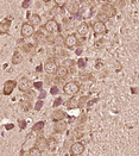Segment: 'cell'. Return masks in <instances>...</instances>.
I'll return each mask as SVG.
<instances>
[{
  "instance_id": "obj_21",
  "label": "cell",
  "mask_w": 139,
  "mask_h": 156,
  "mask_svg": "<svg viewBox=\"0 0 139 156\" xmlns=\"http://www.w3.org/2000/svg\"><path fill=\"white\" fill-rule=\"evenodd\" d=\"M118 0H107V2H109V4H114V2H116Z\"/></svg>"
},
{
  "instance_id": "obj_14",
  "label": "cell",
  "mask_w": 139,
  "mask_h": 156,
  "mask_svg": "<svg viewBox=\"0 0 139 156\" xmlns=\"http://www.w3.org/2000/svg\"><path fill=\"white\" fill-rule=\"evenodd\" d=\"M68 74H69V72H68V68H67V67H64V66L58 67V69H57V75H58L60 78L65 79L68 76Z\"/></svg>"
},
{
  "instance_id": "obj_22",
  "label": "cell",
  "mask_w": 139,
  "mask_h": 156,
  "mask_svg": "<svg viewBox=\"0 0 139 156\" xmlns=\"http://www.w3.org/2000/svg\"><path fill=\"white\" fill-rule=\"evenodd\" d=\"M44 1H45V2H48V1H50V0H44Z\"/></svg>"
},
{
  "instance_id": "obj_18",
  "label": "cell",
  "mask_w": 139,
  "mask_h": 156,
  "mask_svg": "<svg viewBox=\"0 0 139 156\" xmlns=\"http://www.w3.org/2000/svg\"><path fill=\"white\" fill-rule=\"evenodd\" d=\"M29 155L30 156H40L42 155V150L38 147H33L29 150Z\"/></svg>"
},
{
  "instance_id": "obj_10",
  "label": "cell",
  "mask_w": 139,
  "mask_h": 156,
  "mask_svg": "<svg viewBox=\"0 0 139 156\" xmlns=\"http://www.w3.org/2000/svg\"><path fill=\"white\" fill-rule=\"evenodd\" d=\"M57 69H58V66L56 65L55 61H48V62L44 63V70H45L48 74L57 73Z\"/></svg>"
},
{
  "instance_id": "obj_7",
  "label": "cell",
  "mask_w": 139,
  "mask_h": 156,
  "mask_svg": "<svg viewBox=\"0 0 139 156\" xmlns=\"http://www.w3.org/2000/svg\"><path fill=\"white\" fill-rule=\"evenodd\" d=\"M32 87V82L27 78H22L18 82V90L20 92H27Z\"/></svg>"
},
{
  "instance_id": "obj_3",
  "label": "cell",
  "mask_w": 139,
  "mask_h": 156,
  "mask_svg": "<svg viewBox=\"0 0 139 156\" xmlns=\"http://www.w3.org/2000/svg\"><path fill=\"white\" fill-rule=\"evenodd\" d=\"M20 32H22V36L24 38H30L33 36L35 34V26L32 25L30 22L29 23H24L22 25V29H20Z\"/></svg>"
},
{
  "instance_id": "obj_12",
  "label": "cell",
  "mask_w": 139,
  "mask_h": 156,
  "mask_svg": "<svg viewBox=\"0 0 139 156\" xmlns=\"http://www.w3.org/2000/svg\"><path fill=\"white\" fill-rule=\"evenodd\" d=\"M10 26H11V19L6 18L4 22L0 23V35H5L9 32L10 30Z\"/></svg>"
},
{
  "instance_id": "obj_2",
  "label": "cell",
  "mask_w": 139,
  "mask_h": 156,
  "mask_svg": "<svg viewBox=\"0 0 139 156\" xmlns=\"http://www.w3.org/2000/svg\"><path fill=\"white\" fill-rule=\"evenodd\" d=\"M44 30H45L47 32H49V34H58V32L61 31V26H60V24H58L56 20L50 19V20H48V22L45 23Z\"/></svg>"
},
{
  "instance_id": "obj_13",
  "label": "cell",
  "mask_w": 139,
  "mask_h": 156,
  "mask_svg": "<svg viewBox=\"0 0 139 156\" xmlns=\"http://www.w3.org/2000/svg\"><path fill=\"white\" fill-rule=\"evenodd\" d=\"M64 117H65V113H64L62 110H56V111H54V113H52V119H54V122H61V120H63Z\"/></svg>"
},
{
  "instance_id": "obj_19",
  "label": "cell",
  "mask_w": 139,
  "mask_h": 156,
  "mask_svg": "<svg viewBox=\"0 0 139 156\" xmlns=\"http://www.w3.org/2000/svg\"><path fill=\"white\" fill-rule=\"evenodd\" d=\"M54 1H55V5L58 7H64L68 2V0H54Z\"/></svg>"
},
{
  "instance_id": "obj_16",
  "label": "cell",
  "mask_w": 139,
  "mask_h": 156,
  "mask_svg": "<svg viewBox=\"0 0 139 156\" xmlns=\"http://www.w3.org/2000/svg\"><path fill=\"white\" fill-rule=\"evenodd\" d=\"M40 20H42V18H40V16L37 14V13H33V14H31V17H30V23L33 26L39 25V24H40Z\"/></svg>"
},
{
  "instance_id": "obj_20",
  "label": "cell",
  "mask_w": 139,
  "mask_h": 156,
  "mask_svg": "<svg viewBox=\"0 0 139 156\" xmlns=\"http://www.w3.org/2000/svg\"><path fill=\"white\" fill-rule=\"evenodd\" d=\"M43 126H44V123H43V122H39V123H37V124L33 126V130H40Z\"/></svg>"
},
{
  "instance_id": "obj_5",
  "label": "cell",
  "mask_w": 139,
  "mask_h": 156,
  "mask_svg": "<svg viewBox=\"0 0 139 156\" xmlns=\"http://www.w3.org/2000/svg\"><path fill=\"white\" fill-rule=\"evenodd\" d=\"M85 153V144L81 142H76L70 147V154L74 156H80Z\"/></svg>"
},
{
  "instance_id": "obj_11",
  "label": "cell",
  "mask_w": 139,
  "mask_h": 156,
  "mask_svg": "<svg viewBox=\"0 0 139 156\" xmlns=\"http://www.w3.org/2000/svg\"><path fill=\"white\" fill-rule=\"evenodd\" d=\"M76 31H77V34L81 36V37H85V36H87L89 32V25L86 23V22H82L80 25L77 26V29H76Z\"/></svg>"
},
{
  "instance_id": "obj_9",
  "label": "cell",
  "mask_w": 139,
  "mask_h": 156,
  "mask_svg": "<svg viewBox=\"0 0 139 156\" xmlns=\"http://www.w3.org/2000/svg\"><path fill=\"white\" fill-rule=\"evenodd\" d=\"M67 9H68V12L70 14H77L78 10H80V5H78V2L76 0H68Z\"/></svg>"
},
{
  "instance_id": "obj_1",
  "label": "cell",
  "mask_w": 139,
  "mask_h": 156,
  "mask_svg": "<svg viewBox=\"0 0 139 156\" xmlns=\"http://www.w3.org/2000/svg\"><path fill=\"white\" fill-rule=\"evenodd\" d=\"M63 92L67 95H70V97L77 94L80 92V85H78V82H76V81H69V82H67L63 86Z\"/></svg>"
},
{
  "instance_id": "obj_6",
  "label": "cell",
  "mask_w": 139,
  "mask_h": 156,
  "mask_svg": "<svg viewBox=\"0 0 139 156\" xmlns=\"http://www.w3.org/2000/svg\"><path fill=\"white\" fill-rule=\"evenodd\" d=\"M76 44H77V37L75 34H70L64 38V45L68 49H74Z\"/></svg>"
},
{
  "instance_id": "obj_15",
  "label": "cell",
  "mask_w": 139,
  "mask_h": 156,
  "mask_svg": "<svg viewBox=\"0 0 139 156\" xmlns=\"http://www.w3.org/2000/svg\"><path fill=\"white\" fill-rule=\"evenodd\" d=\"M36 147H38L42 151L43 150H45L47 148H48V142H47V140L44 138V137H39L37 140V144H36Z\"/></svg>"
},
{
  "instance_id": "obj_17",
  "label": "cell",
  "mask_w": 139,
  "mask_h": 156,
  "mask_svg": "<svg viewBox=\"0 0 139 156\" xmlns=\"http://www.w3.org/2000/svg\"><path fill=\"white\" fill-rule=\"evenodd\" d=\"M22 61H23V56L18 51H16L12 56V63L13 65H19V63H22Z\"/></svg>"
},
{
  "instance_id": "obj_4",
  "label": "cell",
  "mask_w": 139,
  "mask_h": 156,
  "mask_svg": "<svg viewBox=\"0 0 139 156\" xmlns=\"http://www.w3.org/2000/svg\"><path fill=\"white\" fill-rule=\"evenodd\" d=\"M93 31L95 35H103L106 31H107V27H106V24L102 22V20H96L93 23Z\"/></svg>"
},
{
  "instance_id": "obj_8",
  "label": "cell",
  "mask_w": 139,
  "mask_h": 156,
  "mask_svg": "<svg viewBox=\"0 0 139 156\" xmlns=\"http://www.w3.org/2000/svg\"><path fill=\"white\" fill-rule=\"evenodd\" d=\"M16 86H17V82H16V81H13V80H9V81H6V82L4 83L2 93H4L5 95H10V94L13 92V90L16 88Z\"/></svg>"
}]
</instances>
